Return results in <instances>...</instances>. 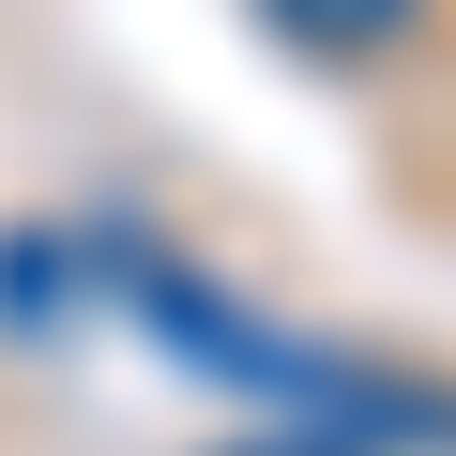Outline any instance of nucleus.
I'll return each mask as SVG.
<instances>
[{
	"label": "nucleus",
	"mask_w": 456,
	"mask_h": 456,
	"mask_svg": "<svg viewBox=\"0 0 456 456\" xmlns=\"http://www.w3.org/2000/svg\"><path fill=\"white\" fill-rule=\"evenodd\" d=\"M259 16H274L305 61H380V46H411L426 0H259Z\"/></svg>",
	"instance_id": "nucleus-1"
},
{
	"label": "nucleus",
	"mask_w": 456,
	"mask_h": 456,
	"mask_svg": "<svg viewBox=\"0 0 456 456\" xmlns=\"http://www.w3.org/2000/svg\"><path fill=\"white\" fill-rule=\"evenodd\" d=\"M274 456H320V441H274Z\"/></svg>",
	"instance_id": "nucleus-2"
}]
</instances>
